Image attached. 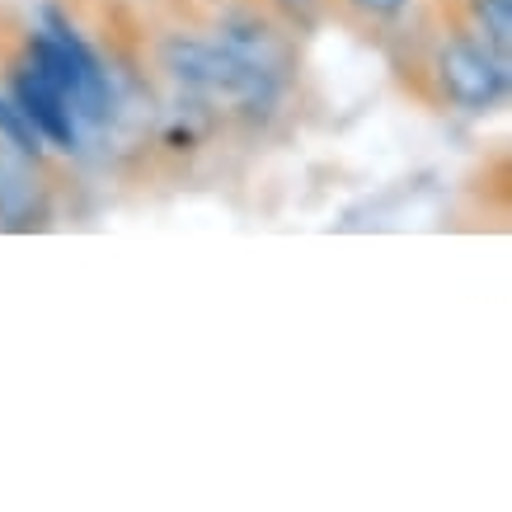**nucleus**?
Returning a JSON list of instances; mask_svg holds the SVG:
<instances>
[{
    "instance_id": "1",
    "label": "nucleus",
    "mask_w": 512,
    "mask_h": 512,
    "mask_svg": "<svg viewBox=\"0 0 512 512\" xmlns=\"http://www.w3.org/2000/svg\"><path fill=\"white\" fill-rule=\"evenodd\" d=\"M165 66L170 76L193 90L207 104H226V109H268L278 99V80L264 76L259 66L240 62L231 47L198 43V38H170L165 43Z\"/></svg>"
},
{
    "instance_id": "2",
    "label": "nucleus",
    "mask_w": 512,
    "mask_h": 512,
    "mask_svg": "<svg viewBox=\"0 0 512 512\" xmlns=\"http://www.w3.org/2000/svg\"><path fill=\"white\" fill-rule=\"evenodd\" d=\"M29 66H38V71L66 94V104H71L80 127H94L109 118V104H113L109 71H104L99 57L76 38V29L62 24L52 10H47L43 29L29 38Z\"/></svg>"
},
{
    "instance_id": "3",
    "label": "nucleus",
    "mask_w": 512,
    "mask_h": 512,
    "mask_svg": "<svg viewBox=\"0 0 512 512\" xmlns=\"http://www.w3.org/2000/svg\"><path fill=\"white\" fill-rule=\"evenodd\" d=\"M442 85L461 109H494L508 94V62L489 57L475 43H447L442 47Z\"/></svg>"
},
{
    "instance_id": "4",
    "label": "nucleus",
    "mask_w": 512,
    "mask_h": 512,
    "mask_svg": "<svg viewBox=\"0 0 512 512\" xmlns=\"http://www.w3.org/2000/svg\"><path fill=\"white\" fill-rule=\"evenodd\" d=\"M15 104L19 113L33 123V132L43 141H52V146H62V151H76L80 146V123L76 113H71V104H66V94L52 85V80L38 71V66H19L15 71Z\"/></svg>"
},
{
    "instance_id": "5",
    "label": "nucleus",
    "mask_w": 512,
    "mask_h": 512,
    "mask_svg": "<svg viewBox=\"0 0 512 512\" xmlns=\"http://www.w3.org/2000/svg\"><path fill=\"white\" fill-rule=\"evenodd\" d=\"M43 202H47V188L33 156L10 146V141H0V221L29 226L33 217H43Z\"/></svg>"
},
{
    "instance_id": "6",
    "label": "nucleus",
    "mask_w": 512,
    "mask_h": 512,
    "mask_svg": "<svg viewBox=\"0 0 512 512\" xmlns=\"http://www.w3.org/2000/svg\"><path fill=\"white\" fill-rule=\"evenodd\" d=\"M217 43L231 47L240 62L259 66L264 76H273L282 85V76H287V47L278 43V33L268 29V24H254V19H231V24L221 29Z\"/></svg>"
},
{
    "instance_id": "7",
    "label": "nucleus",
    "mask_w": 512,
    "mask_h": 512,
    "mask_svg": "<svg viewBox=\"0 0 512 512\" xmlns=\"http://www.w3.org/2000/svg\"><path fill=\"white\" fill-rule=\"evenodd\" d=\"M475 19L484 24L489 43H494L498 57H508L512 47V0H475Z\"/></svg>"
},
{
    "instance_id": "8",
    "label": "nucleus",
    "mask_w": 512,
    "mask_h": 512,
    "mask_svg": "<svg viewBox=\"0 0 512 512\" xmlns=\"http://www.w3.org/2000/svg\"><path fill=\"white\" fill-rule=\"evenodd\" d=\"M0 137L10 141V146H19V151H29V156L43 151V137L33 132V123L19 113V104H10V99H0Z\"/></svg>"
},
{
    "instance_id": "9",
    "label": "nucleus",
    "mask_w": 512,
    "mask_h": 512,
    "mask_svg": "<svg viewBox=\"0 0 512 512\" xmlns=\"http://www.w3.org/2000/svg\"><path fill=\"white\" fill-rule=\"evenodd\" d=\"M357 10H367V15H400L404 0H353Z\"/></svg>"
}]
</instances>
